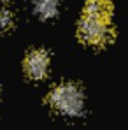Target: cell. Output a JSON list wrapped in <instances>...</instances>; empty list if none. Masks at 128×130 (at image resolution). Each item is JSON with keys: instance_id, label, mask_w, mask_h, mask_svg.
I'll return each instance as SVG.
<instances>
[{"instance_id": "6da1fadb", "label": "cell", "mask_w": 128, "mask_h": 130, "mask_svg": "<svg viewBox=\"0 0 128 130\" xmlns=\"http://www.w3.org/2000/svg\"><path fill=\"white\" fill-rule=\"evenodd\" d=\"M51 107L65 116H79L84 109V97L81 88L74 83H62L49 93Z\"/></svg>"}, {"instance_id": "7a4b0ae2", "label": "cell", "mask_w": 128, "mask_h": 130, "mask_svg": "<svg viewBox=\"0 0 128 130\" xmlns=\"http://www.w3.org/2000/svg\"><path fill=\"white\" fill-rule=\"evenodd\" d=\"M77 30H79L81 41L91 46H105L112 39V28L109 21L95 20L89 16H83Z\"/></svg>"}, {"instance_id": "3957f363", "label": "cell", "mask_w": 128, "mask_h": 130, "mask_svg": "<svg viewBox=\"0 0 128 130\" xmlns=\"http://www.w3.org/2000/svg\"><path fill=\"white\" fill-rule=\"evenodd\" d=\"M49 67V55L44 49H33L25 58V72L32 79H42L47 74Z\"/></svg>"}, {"instance_id": "277c9868", "label": "cell", "mask_w": 128, "mask_h": 130, "mask_svg": "<svg viewBox=\"0 0 128 130\" xmlns=\"http://www.w3.org/2000/svg\"><path fill=\"white\" fill-rule=\"evenodd\" d=\"M112 14V5L109 0H88L84 5V16L102 20V21H111Z\"/></svg>"}, {"instance_id": "5b68a950", "label": "cell", "mask_w": 128, "mask_h": 130, "mask_svg": "<svg viewBox=\"0 0 128 130\" xmlns=\"http://www.w3.org/2000/svg\"><path fill=\"white\" fill-rule=\"evenodd\" d=\"M35 12L42 18H54L58 12V0H35Z\"/></svg>"}, {"instance_id": "8992f818", "label": "cell", "mask_w": 128, "mask_h": 130, "mask_svg": "<svg viewBox=\"0 0 128 130\" xmlns=\"http://www.w3.org/2000/svg\"><path fill=\"white\" fill-rule=\"evenodd\" d=\"M14 26V12L7 7H0V32H7Z\"/></svg>"}]
</instances>
